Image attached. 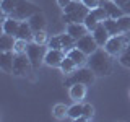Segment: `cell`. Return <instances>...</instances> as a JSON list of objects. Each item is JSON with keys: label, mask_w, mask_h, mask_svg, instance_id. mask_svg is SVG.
I'll use <instances>...</instances> for the list:
<instances>
[{"label": "cell", "mask_w": 130, "mask_h": 122, "mask_svg": "<svg viewBox=\"0 0 130 122\" xmlns=\"http://www.w3.org/2000/svg\"><path fill=\"white\" fill-rule=\"evenodd\" d=\"M83 23L86 24V28L89 29V33H93V31H94L96 28H98V24H99L101 21H99V20H98L96 16L91 13V11H89V13H88V16L85 18V21H83Z\"/></svg>", "instance_id": "cb8c5ba5"}, {"label": "cell", "mask_w": 130, "mask_h": 122, "mask_svg": "<svg viewBox=\"0 0 130 122\" xmlns=\"http://www.w3.org/2000/svg\"><path fill=\"white\" fill-rule=\"evenodd\" d=\"M49 34L46 33V29H42V31H36L34 33V38H32V41L34 42H38V44H44V46H47V42H49Z\"/></svg>", "instance_id": "4316f807"}, {"label": "cell", "mask_w": 130, "mask_h": 122, "mask_svg": "<svg viewBox=\"0 0 130 122\" xmlns=\"http://www.w3.org/2000/svg\"><path fill=\"white\" fill-rule=\"evenodd\" d=\"M32 64L29 60L28 54H16L15 55V62H13V75L15 77H24L31 72Z\"/></svg>", "instance_id": "52a82bcc"}, {"label": "cell", "mask_w": 130, "mask_h": 122, "mask_svg": "<svg viewBox=\"0 0 130 122\" xmlns=\"http://www.w3.org/2000/svg\"><path fill=\"white\" fill-rule=\"evenodd\" d=\"M15 5H16V0H2V13L10 16V13L13 11Z\"/></svg>", "instance_id": "f1b7e54d"}, {"label": "cell", "mask_w": 130, "mask_h": 122, "mask_svg": "<svg viewBox=\"0 0 130 122\" xmlns=\"http://www.w3.org/2000/svg\"><path fill=\"white\" fill-rule=\"evenodd\" d=\"M93 36H94V39H96V42H98V46H99V47H104L106 42H107L109 38H111V34H109L107 29H106V26H104L103 21L98 24V28L93 31Z\"/></svg>", "instance_id": "9a60e30c"}, {"label": "cell", "mask_w": 130, "mask_h": 122, "mask_svg": "<svg viewBox=\"0 0 130 122\" xmlns=\"http://www.w3.org/2000/svg\"><path fill=\"white\" fill-rule=\"evenodd\" d=\"M28 23H29V26L32 28V31H42L46 29L47 26V20H46V15L41 13V11H38V13H34L32 16H29L28 18Z\"/></svg>", "instance_id": "8fae6325"}, {"label": "cell", "mask_w": 130, "mask_h": 122, "mask_svg": "<svg viewBox=\"0 0 130 122\" xmlns=\"http://www.w3.org/2000/svg\"><path fill=\"white\" fill-rule=\"evenodd\" d=\"M91 13L94 15L96 18L99 20V21H104L106 18H109V15H107V11H106V8H104V7H101V5H99V7H96V8H93Z\"/></svg>", "instance_id": "1f68e13d"}, {"label": "cell", "mask_w": 130, "mask_h": 122, "mask_svg": "<svg viewBox=\"0 0 130 122\" xmlns=\"http://www.w3.org/2000/svg\"><path fill=\"white\" fill-rule=\"evenodd\" d=\"M28 46H29V41H24V39H18V38H16L15 46H13L15 54H24V52L28 51Z\"/></svg>", "instance_id": "d4e9b609"}, {"label": "cell", "mask_w": 130, "mask_h": 122, "mask_svg": "<svg viewBox=\"0 0 130 122\" xmlns=\"http://www.w3.org/2000/svg\"><path fill=\"white\" fill-rule=\"evenodd\" d=\"M67 33L78 41L80 38H83L85 34H88L89 29L86 28L85 23H70V24H67Z\"/></svg>", "instance_id": "5bb4252c"}, {"label": "cell", "mask_w": 130, "mask_h": 122, "mask_svg": "<svg viewBox=\"0 0 130 122\" xmlns=\"http://www.w3.org/2000/svg\"><path fill=\"white\" fill-rule=\"evenodd\" d=\"M99 5L106 8V11H107V15L111 16V18H116V20H117V18H120L122 15H125L124 10H122V8L117 5L114 0H101Z\"/></svg>", "instance_id": "7c38bea8"}, {"label": "cell", "mask_w": 130, "mask_h": 122, "mask_svg": "<svg viewBox=\"0 0 130 122\" xmlns=\"http://www.w3.org/2000/svg\"><path fill=\"white\" fill-rule=\"evenodd\" d=\"M89 11L91 10H89L81 0H72V2L63 8L62 20L67 24H70V23H83Z\"/></svg>", "instance_id": "7a4b0ae2"}, {"label": "cell", "mask_w": 130, "mask_h": 122, "mask_svg": "<svg viewBox=\"0 0 130 122\" xmlns=\"http://www.w3.org/2000/svg\"><path fill=\"white\" fill-rule=\"evenodd\" d=\"M20 23H21L20 20L8 16L7 20H3V23H2V29H3V33H7V34H11V36H15V38H16V33H18Z\"/></svg>", "instance_id": "2e32d148"}, {"label": "cell", "mask_w": 130, "mask_h": 122, "mask_svg": "<svg viewBox=\"0 0 130 122\" xmlns=\"http://www.w3.org/2000/svg\"><path fill=\"white\" fill-rule=\"evenodd\" d=\"M47 47L49 49H62V39H60V34L59 36H52V38L49 39V42H47Z\"/></svg>", "instance_id": "d6a6232c"}, {"label": "cell", "mask_w": 130, "mask_h": 122, "mask_svg": "<svg viewBox=\"0 0 130 122\" xmlns=\"http://www.w3.org/2000/svg\"><path fill=\"white\" fill-rule=\"evenodd\" d=\"M28 57H29L31 64H32V68L38 70L41 65L44 64V59H46V54H47V49L44 44H38L34 41H31L29 46H28V51H26Z\"/></svg>", "instance_id": "5b68a950"}, {"label": "cell", "mask_w": 130, "mask_h": 122, "mask_svg": "<svg viewBox=\"0 0 130 122\" xmlns=\"http://www.w3.org/2000/svg\"><path fill=\"white\" fill-rule=\"evenodd\" d=\"M15 41H16L15 36L3 33V34L0 36V49H2V51H13Z\"/></svg>", "instance_id": "d6986e66"}, {"label": "cell", "mask_w": 130, "mask_h": 122, "mask_svg": "<svg viewBox=\"0 0 130 122\" xmlns=\"http://www.w3.org/2000/svg\"><path fill=\"white\" fill-rule=\"evenodd\" d=\"M104 26H106V29L109 31V34L111 36H114V34H120V28H119V24H117V20L116 18H111V16H109V18H106L104 20Z\"/></svg>", "instance_id": "44dd1931"}, {"label": "cell", "mask_w": 130, "mask_h": 122, "mask_svg": "<svg viewBox=\"0 0 130 122\" xmlns=\"http://www.w3.org/2000/svg\"><path fill=\"white\" fill-rule=\"evenodd\" d=\"M128 96H130V91H128Z\"/></svg>", "instance_id": "8d00e7d4"}, {"label": "cell", "mask_w": 130, "mask_h": 122, "mask_svg": "<svg viewBox=\"0 0 130 122\" xmlns=\"http://www.w3.org/2000/svg\"><path fill=\"white\" fill-rule=\"evenodd\" d=\"M81 116H83V104L75 103L73 106H70V108H68V117H70V119L78 120Z\"/></svg>", "instance_id": "603a6c76"}, {"label": "cell", "mask_w": 130, "mask_h": 122, "mask_svg": "<svg viewBox=\"0 0 130 122\" xmlns=\"http://www.w3.org/2000/svg\"><path fill=\"white\" fill-rule=\"evenodd\" d=\"M96 73L91 70L89 67H78L73 73L68 75V78L65 80V85L67 86H72L73 83H83V85H93L96 80Z\"/></svg>", "instance_id": "3957f363"}, {"label": "cell", "mask_w": 130, "mask_h": 122, "mask_svg": "<svg viewBox=\"0 0 130 122\" xmlns=\"http://www.w3.org/2000/svg\"><path fill=\"white\" fill-rule=\"evenodd\" d=\"M68 96H70L72 101H75V103H80L81 99H85V96H86V85L83 83H73L70 89H68Z\"/></svg>", "instance_id": "4fadbf2b"}, {"label": "cell", "mask_w": 130, "mask_h": 122, "mask_svg": "<svg viewBox=\"0 0 130 122\" xmlns=\"http://www.w3.org/2000/svg\"><path fill=\"white\" fill-rule=\"evenodd\" d=\"M60 39H62V49L65 52L72 51L73 47H76V39L73 38V36H70L67 33V34H60Z\"/></svg>", "instance_id": "7402d4cb"}, {"label": "cell", "mask_w": 130, "mask_h": 122, "mask_svg": "<svg viewBox=\"0 0 130 122\" xmlns=\"http://www.w3.org/2000/svg\"><path fill=\"white\" fill-rule=\"evenodd\" d=\"M127 46H128L127 36H124V34L120 33V34H114V36H111V38H109V41L106 42L104 49H106V51H107L111 55H120Z\"/></svg>", "instance_id": "8992f818"}, {"label": "cell", "mask_w": 130, "mask_h": 122, "mask_svg": "<svg viewBox=\"0 0 130 122\" xmlns=\"http://www.w3.org/2000/svg\"><path fill=\"white\" fill-rule=\"evenodd\" d=\"M59 68L62 70V73H65V75H70V73H73L76 68H78V65L73 62V60H72L68 55H65V59L62 60V64H60Z\"/></svg>", "instance_id": "ffe728a7"}, {"label": "cell", "mask_w": 130, "mask_h": 122, "mask_svg": "<svg viewBox=\"0 0 130 122\" xmlns=\"http://www.w3.org/2000/svg\"><path fill=\"white\" fill-rule=\"evenodd\" d=\"M16 38H18V39H24V41H29V42L32 41V38H34V31H32V28L29 26V23H28V21H21V23H20Z\"/></svg>", "instance_id": "ac0fdd59"}, {"label": "cell", "mask_w": 130, "mask_h": 122, "mask_svg": "<svg viewBox=\"0 0 130 122\" xmlns=\"http://www.w3.org/2000/svg\"><path fill=\"white\" fill-rule=\"evenodd\" d=\"M76 47L80 49V51H83L86 55H91L93 52H96L98 49H99V46H98V42H96V39H94V36H93V33L91 34H85L83 38H80L78 41H76Z\"/></svg>", "instance_id": "ba28073f"}, {"label": "cell", "mask_w": 130, "mask_h": 122, "mask_svg": "<svg viewBox=\"0 0 130 122\" xmlns=\"http://www.w3.org/2000/svg\"><path fill=\"white\" fill-rule=\"evenodd\" d=\"M65 55H67V52L62 51V49H47L44 64L49 65V67H60V64L65 59Z\"/></svg>", "instance_id": "9c48e42d"}, {"label": "cell", "mask_w": 130, "mask_h": 122, "mask_svg": "<svg viewBox=\"0 0 130 122\" xmlns=\"http://www.w3.org/2000/svg\"><path fill=\"white\" fill-rule=\"evenodd\" d=\"M15 51H2L0 54V67L3 72L13 73V62H15Z\"/></svg>", "instance_id": "30bf717a"}, {"label": "cell", "mask_w": 130, "mask_h": 122, "mask_svg": "<svg viewBox=\"0 0 130 122\" xmlns=\"http://www.w3.org/2000/svg\"><path fill=\"white\" fill-rule=\"evenodd\" d=\"M114 2L124 10L125 15H130V0H114Z\"/></svg>", "instance_id": "836d02e7"}, {"label": "cell", "mask_w": 130, "mask_h": 122, "mask_svg": "<svg viewBox=\"0 0 130 122\" xmlns=\"http://www.w3.org/2000/svg\"><path fill=\"white\" fill-rule=\"evenodd\" d=\"M70 2H72V0H57V3H59V7H60V8H65Z\"/></svg>", "instance_id": "d590c367"}, {"label": "cell", "mask_w": 130, "mask_h": 122, "mask_svg": "<svg viewBox=\"0 0 130 122\" xmlns=\"http://www.w3.org/2000/svg\"><path fill=\"white\" fill-rule=\"evenodd\" d=\"M38 11H39V7L36 3L29 2V0H16V5L13 8V11L10 13V16L23 21V20H28L29 16H32Z\"/></svg>", "instance_id": "277c9868"}, {"label": "cell", "mask_w": 130, "mask_h": 122, "mask_svg": "<svg viewBox=\"0 0 130 122\" xmlns=\"http://www.w3.org/2000/svg\"><path fill=\"white\" fill-rule=\"evenodd\" d=\"M81 2L86 5L89 10H93V8H96V7H99V2L101 0H81Z\"/></svg>", "instance_id": "e575fe53"}, {"label": "cell", "mask_w": 130, "mask_h": 122, "mask_svg": "<svg viewBox=\"0 0 130 122\" xmlns=\"http://www.w3.org/2000/svg\"><path fill=\"white\" fill-rule=\"evenodd\" d=\"M119 62L124 65V67L130 68V44L124 49V52H122V54L119 55Z\"/></svg>", "instance_id": "f546056e"}, {"label": "cell", "mask_w": 130, "mask_h": 122, "mask_svg": "<svg viewBox=\"0 0 130 122\" xmlns=\"http://www.w3.org/2000/svg\"><path fill=\"white\" fill-rule=\"evenodd\" d=\"M67 55L70 57V59H72L76 65H78V67H83L85 64H88V57H89V55L85 54L83 51H80L78 47H73L72 51H68V52H67Z\"/></svg>", "instance_id": "e0dca14e"}, {"label": "cell", "mask_w": 130, "mask_h": 122, "mask_svg": "<svg viewBox=\"0 0 130 122\" xmlns=\"http://www.w3.org/2000/svg\"><path fill=\"white\" fill-rule=\"evenodd\" d=\"M93 116H94V108L91 104H83V116L78 120H89L93 119Z\"/></svg>", "instance_id": "4dcf8cb0"}, {"label": "cell", "mask_w": 130, "mask_h": 122, "mask_svg": "<svg viewBox=\"0 0 130 122\" xmlns=\"http://www.w3.org/2000/svg\"><path fill=\"white\" fill-rule=\"evenodd\" d=\"M88 67L96 73L98 77H106L112 73V60L111 54L106 49H98L88 57Z\"/></svg>", "instance_id": "6da1fadb"}, {"label": "cell", "mask_w": 130, "mask_h": 122, "mask_svg": "<svg viewBox=\"0 0 130 122\" xmlns=\"http://www.w3.org/2000/svg\"><path fill=\"white\" fill-rule=\"evenodd\" d=\"M117 24H119L122 33L130 31V15H122L120 18H117Z\"/></svg>", "instance_id": "83f0119b"}, {"label": "cell", "mask_w": 130, "mask_h": 122, "mask_svg": "<svg viewBox=\"0 0 130 122\" xmlns=\"http://www.w3.org/2000/svg\"><path fill=\"white\" fill-rule=\"evenodd\" d=\"M65 116H68V106L55 104L54 106V117L55 119H65Z\"/></svg>", "instance_id": "484cf974"}]
</instances>
